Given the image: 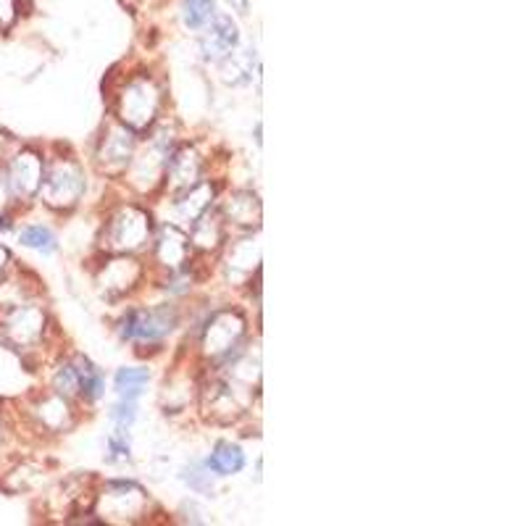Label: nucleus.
<instances>
[{
	"mask_svg": "<svg viewBox=\"0 0 526 526\" xmlns=\"http://www.w3.org/2000/svg\"><path fill=\"white\" fill-rule=\"evenodd\" d=\"M203 171H206V163L201 159V153L192 148V145H180L169 153L166 166H163V182L166 187L180 195L184 190L195 187L198 182H203Z\"/></svg>",
	"mask_w": 526,
	"mask_h": 526,
	"instance_id": "nucleus-10",
	"label": "nucleus"
},
{
	"mask_svg": "<svg viewBox=\"0 0 526 526\" xmlns=\"http://www.w3.org/2000/svg\"><path fill=\"white\" fill-rule=\"evenodd\" d=\"M138 153V132H132L129 127H124L121 121L111 124L103 138L98 142V150H95V163L103 174H111V177H121L129 163Z\"/></svg>",
	"mask_w": 526,
	"mask_h": 526,
	"instance_id": "nucleus-6",
	"label": "nucleus"
},
{
	"mask_svg": "<svg viewBox=\"0 0 526 526\" xmlns=\"http://www.w3.org/2000/svg\"><path fill=\"white\" fill-rule=\"evenodd\" d=\"M11 187H8V180H5V171H0V208L5 206L11 201Z\"/></svg>",
	"mask_w": 526,
	"mask_h": 526,
	"instance_id": "nucleus-30",
	"label": "nucleus"
},
{
	"mask_svg": "<svg viewBox=\"0 0 526 526\" xmlns=\"http://www.w3.org/2000/svg\"><path fill=\"white\" fill-rule=\"evenodd\" d=\"M29 290L24 287V282L16 276V279H5L3 284H0V305L3 308H16V305H22L29 300Z\"/></svg>",
	"mask_w": 526,
	"mask_h": 526,
	"instance_id": "nucleus-26",
	"label": "nucleus"
},
{
	"mask_svg": "<svg viewBox=\"0 0 526 526\" xmlns=\"http://www.w3.org/2000/svg\"><path fill=\"white\" fill-rule=\"evenodd\" d=\"M71 364H74V371H77V379H79V397L85 403L100 400L103 392H106V379H103L100 368L95 366L90 358H85V356L71 358Z\"/></svg>",
	"mask_w": 526,
	"mask_h": 526,
	"instance_id": "nucleus-20",
	"label": "nucleus"
},
{
	"mask_svg": "<svg viewBox=\"0 0 526 526\" xmlns=\"http://www.w3.org/2000/svg\"><path fill=\"white\" fill-rule=\"evenodd\" d=\"M148 382H150V371L138 366L119 368L114 376L116 392H119L121 397H132V400H138L139 395H142V387H145Z\"/></svg>",
	"mask_w": 526,
	"mask_h": 526,
	"instance_id": "nucleus-22",
	"label": "nucleus"
},
{
	"mask_svg": "<svg viewBox=\"0 0 526 526\" xmlns=\"http://www.w3.org/2000/svg\"><path fill=\"white\" fill-rule=\"evenodd\" d=\"M35 418L37 424L53 432V435H61V432H69L71 427L77 424V416H74V408H71L69 397L58 395V392H47L43 395L37 403H35Z\"/></svg>",
	"mask_w": 526,
	"mask_h": 526,
	"instance_id": "nucleus-14",
	"label": "nucleus"
},
{
	"mask_svg": "<svg viewBox=\"0 0 526 526\" xmlns=\"http://www.w3.org/2000/svg\"><path fill=\"white\" fill-rule=\"evenodd\" d=\"M47 314L37 303H22L11 308L8 319L3 321V337L16 350H29L46 337Z\"/></svg>",
	"mask_w": 526,
	"mask_h": 526,
	"instance_id": "nucleus-7",
	"label": "nucleus"
},
{
	"mask_svg": "<svg viewBox=\"0 0 526 526\" xmlns=\"http://www.w3.org/2000/svg\"><path fill=\"white\" fill-rule=\"evenodd\" d=\"M213 198H216V187L211 182H198L195 187H190V190H184L177 195V201H174V211H177V216L187 222V224H192L201 213H206L208 208H213Z\"/></svg>",
	"mask_w": 526,
	"mask_h": 526,
	"instance_id": "nucleus-16",
	"label": "nucleus"
},
{
	"mask_svg": "<svg viewBox=\"0 0 526 526\" xmlns=\"http://www.w3.org/2000/svg\"><path fill=\"white\" fill-rule=\"evenodd\" d=\"M16 19V0H0V29H8Z\"/></svg>",
	"mask_w": 526,
	"mask_h": 526,
	"instance_id": "nucleus-29",
	"label": "nucleus"
},
{
	"mask_svg": "<svg viewBox=\"0 0 526 526\" xmlns=\"http://www.w3.org/2000/svg\"><path fill=\"white\" fill-rule=\"evenodd\" d=\"M88 190L85 171L74 159H53L46 163L43 182H40V201L56 211H71L79 206L82 195Z\"/></svg>",
	"mask_w": 526,
	"mask_h": 526,
	"instance_id": "nucleus-4",
	"label": "nucleus"
},
{
	"mask_svg": "<svg viewBox=\"0 0 526 526\" xmlns=\"http://www.w3.org/2000/svg\"><path fill=\"white\" fill-rule=\"evenodd\" d=\"M43 171H46V159L37 150H22L14 159L8 160L5 169V180L11 187V195L16 201H29L40 192L43 182Z\"/></svg>",
	"mask_w": 526,
	"mask_h": 526,
	"instance_id": "nucleus-11",
	"label": "nucleus"
},
{
	"mask_svg": "<svg viewBox=\"0 0 526 526\" xmlns=\"http://www.w3.org/2000/svg\"><path fill=\"white\" fill-rule=\"evenodd\" d=\"M261 263V245L253 237H242L237 242H232L227 255V269L232 279H245L253 272H258Z\"/></svg>",
	"mask_w": 526,
	"mask_h": 526,
	"instance_id": "nucleus-18",
	"label": "nucleus"
},
{
	"mask_svg": "<svg viewBox=\"0 0 526 526\" xmlns=\"http://www.w3.org/2000/svg\"><path fill=\"white\" fill-rule=\"evenodd\" d=\"M19 242H22L24 248H32V251L46 253V255L58 248L56 234L47 227H43V224H29V227H24L22 232H19Z\"/></svg>",
	"mask_w": 526,
	"mask_h": 526,
	"instance_id": "nucleus-23",
	"label": "nucleus"
},
{
	"mask_svg": "<svg viewBox=\"0 0 526 526\" xmlns=\"http://www.w3.org/2000/svg\"><path fill=\"white\" fill-rule=\"evenodd\" d=\"M222 64V71H224V79L232 82V85H242V82H251L253 69H255V50L248 47L242 53H229Z\"/></svg>",
	"mask_w": 526,
	"mask_h": 526,
	"instance_id": "nucleus-21",
	"label": "nucleus"
},
{
	"mask_svg": "<svg viewBox=\"0 0 526 526\" xmlns=\"http://www.w3.org/2000/svg\"><path fill=\"white\" fill-rule=\"evenodd\" d=\"M180 324L177 305H156V308H129L119 319V337L132 345H159L163 343Z\"/></svg>",
	"mask_w": 526,
	"mask_h": 526,
	"instance_id": "nucleus-3",
	"label": "nucleus"
},
{
	"mask_svg": "<svg viewBox=\"0 0 526 526\" xmlns=\"http://www.w3.org/2000/svg\"><path fill=\"white\" fill-rule=\"evenodd\" d=\"M53 392H58V395H64L69 400L79 397V379H77V371H74L71 361H64L61 366L56 368V374H53Z\"/></svg>",
	"mask_w": 526,
	"mask_h": 526,
	"instance_id": "nucleus-25",
	"label": "nucleus"
},
{
	"mask_svg": "<svg viewBox=\"0 0 526 526\" xmlns=\"http://www.w3.org/2000/svg\"><path fill=\"white\" fill-rule=\"evenodd\" d=\"M222 213L232 224L253 229L258 227V222H261V201H258V195H253L251 190H240V192L229 195Z\"/></svg>",
	"mask_w": 526,
	"mask_h": 526,
	"instance_id": "nucleus-17",
	"label": "nucleus"
},
{
	"mask_svg": "<svg viewBox=\"0 0 526 526\" xmlns=\"http://www.w3.org/2000/svg\"><path fill=\"white\" fill-rule=\"evenodd\" d=\"M232 5H234L240 14H245V11H248V0H232Z\"/></svg>",
	"mask_w": 526,
	"mask_h": 526,
	"instance_id": "nucleus-32",
	"label": "nucleus"
},
{
	"mask_svg": "<svg viewBox=\"0 0 526 526\" xmlns=\"http://www.w3.org/2000/svg\"><path fill=\"white\" fill-rule=\"evenodd\" d=\"M245 335H248V321L237 308H222L208 319L203 337H201V350L208 361L213 364H229L237 358L245 347Z\"/></svg>",
	"mask_w": 526,
	"mask_h": 526,
	"instance_id": "nucleus-2",
	"label": "nucleus"
},
{
	"mask_svg": "<svg viewBox=\"0 0 526 526\" xmlns=\"http://www.w3.org/2000/svg\"><path fill=\"white\" fill-rule=\"evenodd\" d=\"M190 255H192L190 237L177 224H163L159 237H156V245H153V258H156L160 269L166 274L182 272L190 263Z\"/></svg>",
	"mask_w": 526,
	"mask_h": 526,
	"instance_id": "nucleus-12",
	"label": "nucleus"
},
{
	"mask_svg": "<svg viewBox=\"0 0 526 526\" xmlns=\"http://www.w3.org/2000/svg\"><path fill=\"white\" fill-rule=\"evenodd\" d=\"M103 519L111 521H135L148 508V495L135 481H108L103 495H98Z\"/></svg>",
	"mask_w": 526,
	"mask_h": 526,
	"instance_id": "nucleus-8",
	"label": "nucleus"
},
{
	"mask_svg": "<svg viewBox=\"0 0 526 526\" xmlns=\"http://www.w3.org/2000/svg\"><path fill=\"white\" fill-rule=\"evenodd\" d=\"M138 418V400L132 397H121L111 408V421L116 424V429H129Z\"/></svg>",
	"mask_w": 526,
	"mask_h": 526,
	"instance_id": "nucleus-27",
	"label": "nucleus"
},
{
	"mask_svg": "<svg viewBox=\"0 0 526 526\" xmlns=\"http://www.w3.org/2000/svg\"><path fill=\"white\" fill-rule=\"evenodd\" d=\"M108 450H111V460H129V439H127V429H116V435L108 437Z\"/></svg>",
	"mask_w": 526,
	"mask_h": 526,
	"instance_id": "nucleus-28",
	"label": "nucleus"
},
{
	"mask_svg": "<svg viewBox=\"0 0 526 526\" xmlns=\"http://www.w3.org/2000/svg\"><path fill=\"white\" fill-rule=\"evenodd\" d=\"M163 92L150 74L129 77L116 95V119L132 132H145L156 124Z\"/></svg>",
	"mask_w": 526,
	"mask_h": 526,
	"instance_id": "nucleus-1",
	"label": "nucleus"
},
{
	"mask_svg": "<svg viewBox=\"0 0 526 526\" xmlns=\"http://www.w3.org/2000/svg\"><path fill=\"white\" fill-rule=\"evenodd\" d=\"M203 29H206L203 56L208 61H224L229 53H234L240 46V32H237V24L232 22V16L213 14V19Z\"/></svg>",
	"mask_w": 526,
	"mask_h": 526,
	"instance_id": "nucleus-13",
	"label": "nucleus"
},
{
	"mask_svg": "<svg viewBox=\"0 0 526 526\" xmlns=\"http://www.w3.org/2000/svg\"><path fill=\"white\" fill-rule=\"evenodd\" d=\"M153 237L150 213L139 206H121L106 224L103 245L111 253H138Z\"/></svg>",
	"mask_w": 526,
	"mask_h": 526,
	"instance_id": "nucleus-5",
	"label": "nucleus"
},
{
	"mask_svg": "<svg viewBox=\"0 0 526 526\" xmlns=\"http://www.w3.org/2000/svg\"><path fill=\"white\" fill-rule=\"evenodd\" d=\"M8 263H11V253H8L5 248H3V245H0V274L5 272V266H8Z\"/></svg>",
	"mask_w": 526,
	"mask_h": 526,
	"instance_id": "nucleus-31",
	"label": "nucleus"
},
{
	"mask_svg": "<svg viewBox=\"0 0 526 526\" xmlns=\"http://www.w3.org/2000/svg\"><path fill=\"white\" fill-rule=\"evenodd\" d=\"M139 279H142V266L138 263V258H132V253H116L98 272L100 293L108 300L129 295L139 284Z\"/></svg>",
	"mask_w": 526,
	"mask_h": 526,
	"instance_id": "nucleus-9",
	"label": "nucleus"
},
{
	"mask_svg": "<svg viewBox=\"0 0 526 526\" xmlns=\"http://www.w3.org/2000/svg\"><path fill=\"white\" fill-rule=\"evenodd\" d=\"M216 14L213 0H184V24L190 29H203Z\"/></svg>",
	"mask_w": 526,
	"mask_h": 526,
	"instance_id": "nucleus-24",
	"label": "nucleus"
},
{
	"mask_svg": "<svg viewBox=\"0 0 526 526\" xmlns=\"http://www.w3.org/2000/svg\"><path fill=\"white\" fill-rule=\"evenodd\" d=\"M190 245L201 253L219 251L227 240V219L219 208H208L190 224Z\"/></svg>",
	"mask_w": 526,
	"mask_h": 526,
	"instance_id": "nucleus-15",
	"label": "nucleus"
},
{
	"mask_svg": "<svg viewBox=\"0 0 526 526\" xmlns=\"http://www.w3.org/2000/svg\"><path fill=\"white\" fill-rule=\"evenodd\" d=\"M206 466L208 471H213L216 477H232V474H240L245 469V453L234 442H216Z\"/></svg>",
	"mask_w": 526,
	"mask_h": 526,
	"instance_id": "nucleus-19",
	"label": "nucleus"
}]
</instances>
